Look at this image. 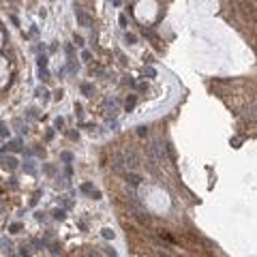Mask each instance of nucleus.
<instances>
[{"label": "nucleus", "instance_id": "nucleus-1", "mask_svg": "<svg viewBox=\"0 0 257 257\" xmlns=\"http://www.w3.org/2000/svg\"><path fill=\"white\" fill-rule=\"evenodd\" d=\"M148 159H150V163H163V159H165V146H163L159 139H154V142H150V146H148Z\"/></svg>", "mask_w": 257, "mask_h": 257}, {"label": "nucleus", "instance_id": "nucleus-2", "mask_svg": "<svg viewBox=\"0 0 257 257\" xmlns=\"http://www.w3.org/2000/svg\"><path fill=\"white\" fill-rule=\"evenodd\" d=\"M122 154H124V165H127L131 172H137V169H139V154H137L133 148H127Z\"/></svg>", "mask_w": 257, "mask_h": 257}, {"label": "nucleus", "instance_id": "nucleus-3", "mask_svg": "<svg viewBox=\"0 0 257 257\" xmlns=\"http://www.w3.org/2000/svg\"><path fill=\"white\" fill-rule=\"evenodd\" d=\"M75 17H77V21H79V26H86V28H90V26H92V17H90V15H86L84 11L75 9Z\"/></svg>", "mask_w": 257, "mask_h": 257}, {"label": "nucleus", "instance_id": "nucleus-4", "mask_svg": "<svg viewBox=\"0 0 257 257\" xmlns=\"http://www.w3.org/2000/svg\"><path fill=\"white\" fill-rule=\"evenodd\" d=\"M114 169L116 172H122L124 169V154L122 152H116L114 154Z\"/></svg>", "mask_w": 257, "mask_h": 257}, {"label": "nucleus", "instance_id": "nucleus-5", "mask_svg": "<svg viewBox=\"0 0 257 257\" xmlns=\"http://www.w3.org/2000/svg\"><path fill=\"white\" fill-rule=\"evenodd\" d=\"M244 116L249 120H257V103H253V105H249V109L244 111Z\"/></svg>", "mask_w": 257, "mask_h": 257}, {"label": "nucleus", "instance_id": "nucleus-6", "mask_svg": "<svg viewBox=\"0 0 257 257\" xmlns=\"http://www.w3.org/2000/svg\"><path fill=\"white\" fill-rule=\"evenodd\" d=\"M127 180H129V182H131L133 186H137L139 182H142V178H139L137 174H129V176H127Z\"/></svg>", "mask_w": 257, "mask_h": 257}, {"label": "nucleus", "instance_id": "nucleus-7", "mask_svg": "<svg viewBox=\"0 0 257 257\" xmlns=\"http://www.w3.org/2000/svg\"><path fill=\"white\" fill-rule=\"evenodd\" d=\"M7 148H11V150H19V148H21V144H19V139H15V142H11V144H9Z\"/></svg>", "mask_w": 257, "mask_h": 257}, {"label": "nucleus", "instance_id": "nucleus-8", "mask_svg": "<svg viewBox=\"0 0 257 257\" xmlns=\"http://www.w3.org/2000/svg\"><path fill=\"white\" fill-rule=\"evenodd\" d=\"M159 236H161V238H165L167 242H174V238L169 236V233H167V231H159Z\"/></svg>", "mask_w": 257, "mask_h": 257}, {"label": "nucleus", "instance_id": "nucleus-9", "mask_svg": "<svg viewBox=\"0 0 257 257\" xmlns=\"http://www.w3.org/2000/svg\"><path fill=\"white\" fill-rule=\"evenodd\" d=\"M19 229H21V225H19V223H13V225L9 227V231H13V233H17Z\"/></svg>", "mask_w": 257, "mask_h": 257}, {"label": "nucleus", "instance_id": "nucleus-10", "mask_svg": "<svg viewBox=\"0 0 257 257\" xmlns=\"http://www.w3.org/2000/svg\"><path fill=\"white\" fill-rule=\"evenodd\" d=\"M82 191H84V193H90V191H92V184H90V182H86V184L82 186Z\"/></svg>", "mask_w": 257, "mask_h": 257}, {"label": "nucleus", "instance_id": "nucleus-11", "mask_svg": "<svg viewBox=\"0 0 257 257\" xmlns=\"http://www.w3.org/2000/svg\"><path fill=\"white\" fill-rule=\"evenodd\" d=\"M82 90L86 92V95H88V92H92V84H84V86H82Z\"/></svg>", "mask_w": 257, "mask_h": 257}, {"label": "nucleus", "instance_id": "nucleus-12", "mask_svg": "<svg viewBox=\"0 0 257 257\" xmlns=\"http://www.w3.org/2000/svg\"><path fill=\"white\" fill-rule=\"evenodd\" d=\"M133 105H135V97H131V99L127 101V109H133Z\"/></svg>", "mask_w": 257, "mask_h": 257}, {"label": "nucleus", "instance_id": "nucleus-13", "mask_svg": "<svg viewBox=\"0 0 257 257\" xmlns=\"http://www.w3.org/2000/svg\"><path fill=\"white\" fill-rule=\"evenodd\" d=\"M103 236H105V238H114V231H111V229H103Z\"/></svg>", "mask_w": 257, "mask_h": 257}, {"label": "nucleus", "instance_id": "nucleus-14", "mask_svg": "<svg viewBox=\"0 0 257 257\" xmlns=\"http://www.w3.org/2000/svg\"><path fill=\"white\" fill-rule=\"evenodd\" d=\"M137 135H146V127H139L137 129Z\"/></svg>", "mask_w": 257, "mask_h": 257}, {"label": "nucleus", "instance_id": "nucleus-15", "mask_svg": "<svg viewBox=\"0 0 257 257\" xmlns=\"http://www.w3.org/2000/svg\"><path fill=\"white\" fill-rule=\"evenodd\" d=\"M7 165H9V167L13 169V167H15V159H9V161H7Z\"/></svg>", "mask_w": 257, "mask_h": 257}, {"label": "nucleus", "instance_id": "nucleus-16", "mask_svg": "<svg viewBox=\"0 0 257 257\" xmlns=\"http://www.w3.org/2000/svg\"><path fill=\"white\" fill-rule=\"evenodd\" d=\"M127 41L129 43H135V34H127Z\"/></svg>", "mask_w": 257, "mask_h": 257}, {"label": "nucleus", "instance_id": "nucleus-17", "mask_svg": "<svg viewBox=\"0 0 257 257\" xmlns=\"http://www.w3.org/2000/svg\"><path fill=\"white\" fill-rule=\"evenodd\" d=\"M253 17H255V21H257V11H253Z\"/></svg>", "mask_w": 257, "mask_h": 257}]
</instances>
